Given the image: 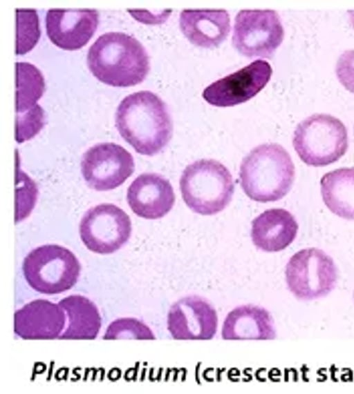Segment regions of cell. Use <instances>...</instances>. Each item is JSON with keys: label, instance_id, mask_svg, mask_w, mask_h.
Listing matches in <instances>:
<instances>
[{"label": "cell", "instance_id": "obj_1", "mask_svg": "<svg viewBox=\"0 0 354 394\" xmlns=\"http://www.w3.org/2000/svg\"><path fill=\"white\" fill-rule=\"evenodd\" d=\"M115 126L138 153L147 156L160 152L169 142L173 132L165 103L149 90L135 92L120 102Z\"/></svg>", "mask_w": 354, "mask_h": 394}, {"label": "cell", "instance_id": "obj_2", "mask_svg": "<svg viewBox=\"0 0 354 394\" xmlns=\"http://www.w3.org/2000/svg\"><path fill=\"white\" fill-rule=\"evenodd\" d=\"M86 61L98 80L113 86L140 83L149 70V58L145 47L135 37L121 32L99 36L90 46Z\"/></svg>", "mask_w": 354, "mask_h": 394}, {"label": "cell", "instance_id": "obj_3", "mask_svg": "<svg viewBox=\"0 0 354 394\" xmlns=\"http://www.w3.org/2000/svg\"><path fill=\"white\" fill-rule=\"evenodd\" d=\"M295 175L288 151L278 144H264L252 149L242 160L241 188L251 199L266 203L282 199L290 191Z\"/></svg>", "mask_w": 354, "mask_h": 394}, {"label": "cell", "instance_id": "obj_4", "mask_svg": "<svg viewBox=\"0 0 354 394\" xmlns=\"http://www.w3.org/2000/svg\"><path fill=\"white\" fill-rule=\"evenodd\" d=\"M186 205L194 213L212 215L231 201L234 186L230 170L214 159H203L189 164L180 179Z\"/></svg>", "mask_w": 354, "mask_h": 394}, {"label": "cell", "instance_id": "obj_5", "mask_svg": "<svg viewBox=\"0 0 354 394\" xmlns=\"http://www.w3.org/2000/svg\"><path fill=\"white\" fill-rule=\"evenodd\" d=\"M292 145L308 166L323 167L337 161L348 147L347 129L337 117L314 114L296 127Z\"/></svg>", "mask_w": 354, "mask_h": 394}, {"label": "cell", "instance_id": "obj_6", "mask_svg": "<svg viewBox=\"0 0 354 394\" xmlns=\"http://www.w3.org/2000/svg\"><path fill=\"white\" fill-rule=\"evenodd\" d=\"M22 268L28 284L34 290L44 294H58L77 283L81 266L70 250L57 244H46L25 257Z\"/></svg>", "mask_w": 354, "mask_h": 394}, {"label": "cell", "instance_id": "obj_7", "mask_svg": "<svg viewBox=\"0 0 354 394\" xmlns=\"http://www.w3.org/2000/svg\"><path fill=\"white\" fill-rule=\"evenodd\" d=\"M285 275L288 289L297 298L313 300L326 296L335 288L337 270L333 258L323 250L307 248L291 256Z\"/></svg>", "mask_w": 354, "mask_h": 394}, {"label": "cell", "instance_id": "obj_8", "mask_svg": "<svg viewBox=\"0 0 354 394\" xmlns=\"http://www.w3.org/2000/svg\"><path fill=\"white\" fill-rule=\"evenodd\" d=\"M283 37L284 30L275 10H243L235 17L232 43L245 57H270Z\"/></svg>", "mask_w": 354, "mask_h": 394}, {"label": "cell", "instance_id": "obj_9", "mask_svg": "<svg viewBox=\"0 0 354 394\" xmlns=\"http://www.w3.org/2000/svg\"><path fill=\"white\" fill-rule=\"evenodd\" d=\"M79 231L88 250L98 254H110L129 239L131 222L129 215L118 206L102 204L84 213Z\"/></svg>", "mask_w": 354, "mask_h": 394}, {"label": "cell", "instance_id": "obj_10", "mask_svg": "<svg viewBox=\"0 0 354 394\" xmlns=\"http://www.w3.org/2000/svg\"><path fill=\"white\" fill-rule=\"evenodd\" d=\"M134 160L119 144L100 143L83 155L81 171L87 184L98 191L113 190L122 185L133 173Z\"/></svg>", "mask_w": 354, "mask_h": 394}, {"label": "cell", "instance_id": "obj_11", "mask_svg": "<svg viewBox=\"0 0 354 394\" xmlns=\"http://www.w3.org/2000/svg\"><path fill=\"white\" fill-rule=\"evenodd\" d=\"M272 74L270 63L255 60L239 70L209 85L203 97L210 105L230 107L256 96L268 83Z\"/></svg>", "mask_w": 354, "mask_h": 394}, {"label": "cell", "instance_id": "obj_12", "mask_svg": "<svg viewBox=\"0 0 354 394\" xmlns=\"http://www.w3.org/2000/svg\"><path fill=\"white\" fill-rule=\"evenodd\" d=\"M167 329L176 339H210L216 333L218 316L214 308L199 296L183 297L171 305Z\"/></svg>", "mask_w": 354, "mask_h": 394}, {"label": "cell", "instance_id": "obj_13", "mask_svg": "<svg viewBox=\"0 0 354 394\" xmlns=\"http://www.w3.org/2000/svg\"><path fill=\"white\" fill-rule=\"evenodd\" d=\"M46 35L55 46L77 50L90 40L98 24L94 9L50 8L45 17Z\"/></svg>", "mask_w": 354, "mask_h": 394}, {"label": "cell", "instance_id": "obj_14", "mask_svg": "<svg viewBox=\"0 0 354 394\" xmlns=\"http://www.w3.org/2000/svg\"><path fill=\"white\" fill-rule=\"evenodd\" d=\"M127 199L131 210L147 219L163 217L171 210L176 200L170 181L154 173L137 177L129 186Z\"/></svg>", "mask_w": 354, "mask_h": 394}, {"label": "cell", "instance_id": "obj_15", "mask_svg": "<svg viewBox=\"0 0 354 394\" xmlns=\"http://www.w3.org/2000/svg\"><path fill=\"white\" fill-rule=\"evenodd\" d=\"M66 313L57 304L35 299L14 314V331L24 339H54L65 328Z\"/></svg>", "mask_w": 354, "mask_h": 394}, {"label": "cell", "instance_id": "obj_16", "mask_svg": "<svg viewBox=\"0 0 354 394\" xmlns=\"http://www.w3.org/2000/svg\"><path fill=\"white\" fill-rule=\"evenodd\" d=\"M179 25L192 43L205 48L218 46L230 31V15L225 10H184Z\"/></svg>", "mask_w": 354, "mask_h": 394}, {"label": "cell", "instance_id": "obj_17", "mask_svg": "<svg viewBox=\"0 0 354 394\" xmlns=\"http://www.w3.org/2000/svg\"><path fill=\"white\" fill-rule=\"evenodd\" d=\"M299 226L295 217L283 208L265 210L252 222L251 237L259 249L279 252L295 239Z\"/></svg>", "mask_w": 354, "mask_h": 394}, {"label": "cell", "instance_id": "obj_18", "mask_svg": "<svg viewBox=\"0 0 354 394\" xmlns=\"http://www.w3.org/2000/svg\"><path fill=\"white\" fill-rule=\"evenodd\" d=\"M224 339H273L274 322L264 308L245 304L236 307L226 316L221 330Z\"/></svg>", "mask_w": 354, "mask_h": 394}, {"label": "cell", "instance_id": "obj_19", "mask_svg": "<svg viewBox=\"0 0 354 394\" xmlns=\"http://www.w3.org/2000/svg\"><path fill=\"white\" fill-rule=\"evenodd\" d=\"M58 304L67 316V325L58 339H94L101 328V317L96 305L80 295H71Z\"/></svg>", "mask_w": 354, "mask_h": 394}, {"label": "cell", "instance_id": "obj_20", "mask_svg": "<svg viewBox=\"0 0 354 394\" xmlns=\"http://www.w3.org/2000/svg\"><path fill=\"white\" fill-rule=\"evenodd\" d=\"M322 199L335 215L354 221V168L325 173L320 180Z\"/></svg>", "mask_w": 354, "mask_h": 394}, {"label": "cell", "instance_id": "obj_21", "mask_svg": "<svg viewBox=\"0 0 354 394\" xmlns=\"http://www.w3.org/2000/svg\"><path fill=\"white\" fill-rule=\"evenodd\" d=\"M15 66V112H24L36 104L44 90V79L39 70L29 62L17 61Z\"/></svg>", "mask_w": 354, "mask_h": 394}, {"label": "cell", "instance_id": "obj_22", "mask_svg": "<svg viewBox=\"0 0 354 394\" xmlns=\"http://www.w3.org/2000/svg\"><path fill=\"white\" fill-rule=\"evenodd\" d=\"M15 54L23 55L37 43L40 29L37 11L32 8H17Z\"/></svg>", "mask_w": 354, "mask_h": 394}, {"label": "cell", "instance_id": "obj_23", "mask_svg": "<svg viewBox=\"0 0 354 394\" xmlns=\"http://www.w3.org/2000/svg\"><path fill=\"white\" fill-rule=\"evenodd\" d=\"M155 339L150 328L135 318L124 317L113 321L104 335V339Z\"/></svg>", "mask_w": 354, "mask_h": 394}, {"label": "cell", "instance_id": "obj_24", "mask_svg": "<svg viewBox=\"0 0 354 394\" xmlns=\"http://www.w3.org/2000/svg\"><path fill=\"white\" fill-rule=\"evenodd\" d=\"M44 112L37 104L24 112L16 113L15 140L20 144L34 137L43 128Z\"/></svg>", "mask_w": 354, "mask_h": 394}, {"label": "cell", "instance_id": "obj_25", "mask_svg": "<svg viewBox=\"0 0 354 394\" xmlns=\"http://www.w3.org/2000/svg\"><path fill=\"white\" fill-rule=\"evenodd\" d=\"M335 73L339 81L348 91L354 93V50L344 51L339 57Z\"/></svg>", "mask_w": 354, "mask_h": 394}, {"label": "cell", "instance_id": "obj_26", "mask_svg": "<svg viewBox=\"0 0 354 394\" xmlns=\"http://www.w3.org/2000/svg\"><path fill=\"white\" fill-rule=\"evenodd\" d=\"M348 13L349 14L352 26L354 28V10H350L348 12Z\"/></svg>", "mask_w": 354, "mask_h": 394}, {"label": "cell", "instance_id": "obj_27", "mask_svg": "<svg viewBox=\"0 0 354 394\" xmlns=\"http://www.w3.org/2000/svg\"><path fill=\"white\" fill-rule=\"evenodd\" d=\"M353 299H354V293H353Z\"/></svg>", "mask_w": 354, "mask_h": 394}]
</instances>
